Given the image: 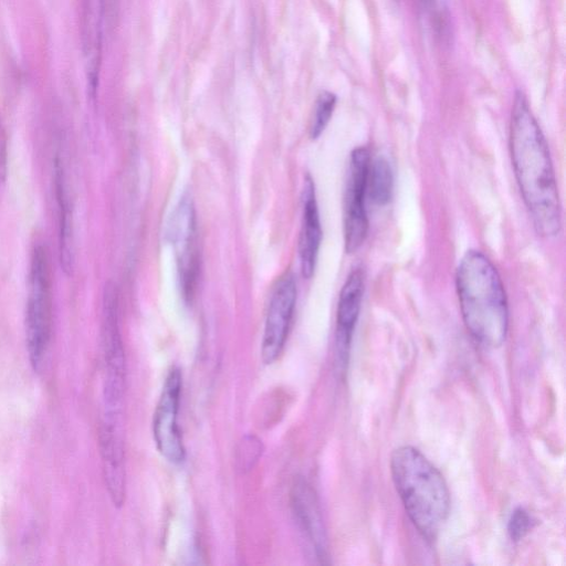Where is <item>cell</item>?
Returning <instances> with one entry per match:
<instances>
[{
    "mask_svg": "<svg viewBox=\"0 0 566 566\" xmlns=\"http://www.w3.org/2000/svg\"><path fill=\"white\" fill-rule=\"evenodd\" d=\"M509 147L516 182L535 231L544 238L558 235L562 209L549 148L521 92L512 107Z\"/></svg>",
    "mask_w": 566,
    "mask_h": 566,
    "instance_id": "6da1fadb",
    "label": "cell"
},
{
    "mask_svg": "<svg viewBox=\"0 0 566 566\" xmlns=\"http://www.w3.org/2000/svg\"><path fill=\"white\" fill-rule=\"evenodd\" d=\"M455 287L472 337L485 347L501 346L507 334L509 307L503 283L489 258L469 250L457 268Z\"/></svg>",
    "mask_w": 566,
    "mask_h": 566,
    "instance_id": "7a4b0ae2",
    "label": "cell"
},
{
    "mask_svg": "<svg viewBox=\"0 0 566 566\" xmlns=\"http://www.w3.org/2000/svg\"><path fill=\"white\" fill-rule=\"evenodd\" d=\"M390 472L409 518L424 538L433 541L450 512V494L442 474L411 446L394 450Z\"/></svg>",
    "mask_w": 566,
    "mask_h": 566,
    "instance_id": "3957f363",
    "label": "cell"
},
{
    "mask_svg": "<svg viewBox=\"0 0 566 566\" xmlns=\"http://www.w3.org/2000/svg\"><path fill=\"white\" fill-rule=\"evenodd\" d=\"M24 325L29 361L40 374L48 359L53 326L51 262L43 242H36L31 250Z\"/></svg>",
    "mask_w": 566,
    "mask_h": 566,
    "instance_id": "277c9868",
    "label": "cell"
},
{
    "mask_svg": "<svg viewBox=\"0 0 566 566\" xmlns=\"http://www.w3.org/2000/svg\"><path fill=\"white\" fill-rule=\"evenodd\" d=\"M102 347L104 361L102 403L108 406L124 405L126 359L118 323L117 297L112 286H108L104 294Z\"/></svg>",
    "mask_w": 566,
    "mask_h": 566,
    "instance_id": "5b68a950",
    "label": "cell"
},
{
    "mask_svg": "<svg viewBox=\"0 0 566 566\" xmlns=\"http://www.w3.org/2000/svg\"><path fill=\"white\" fill-rule=\"evenodd\" d=\"M182 389V375L172 366L165 378L164 386L153 417V436L159 453L170 463L179 464L185 460L186 449L178 413Z\"/></svg>",
    "mask_w": 566,
    "mask_h": 566,
    "instance_id": "8992f818",
    "label": "cell"
},
{
    "mask_svg": "<svg viewBox=\"0 0 566 566\" xmlns=\"http://www.w3.org/2000/svg\"><path fill=\"white\" fill-rule=\"evenodd\" d=\"M369 164L370 155L366 147L352 151L344 197V244L347 253L356 252L368 233L365 198Z\"/></svg>",
    "mask_w": 566,
    "mask_h": 566,
    "instance_id": "52a82bcc",
    "label": "cell"
},
{
    "mask_svg": "<svg viewBox=\"0 0 566 566\" xmlns=\"http://www.w3.org/2000/svg\"><path fill=\"white\" fill-rule=\"evenodd\" d=\"M168 238L175 250L182 295L186 300H191L200 261L195 208L188 195L181 197L169 219Z\"/></svg>",
    "mask_w": 566,
    "mask_h": 566,
    "instance_id": "ba28073f",
    "label": "cell"
},
{
    "mask_svg": "<svg viewBox=\"0 0 566 566\" xmlns=\"http://www.w3.org/2000/svg\"><path fill=\"white\" fill-rule=\"evenodd\" d=\"M296 303V283L291 273L280 277L271 294L263 337L261 358L273 364L281 355L290 331Z\"/></svg>",
    "mask_w": 566,
    "mask_h": 566,
    "instance_id": "9c48e42d",
    "label": "cell"
},
{
    "mask_svg": "<svg viewBox=\"0 0 566 566\" xmlns=\"http://www.w3.org/2000/svg\"><path fill=\"white\" fill-rule=\"evenodd\" d=\"M98 444L105 485L113 504L119 507L126 494L125 416L101 415Z\"/></svg>",
    "mask_w": 566,
    "mask_h": 566,
    "instance_id": "30bf717a",
    "label": "cell"
},
{
    "mask_svg": "<svg viewBox=\"0 0 566 566\" xmlns=\"http://www.w3.org/2000/svg\"><path fill=\"white\" fill-rule=\"evenodd\" d=\"M365 286L361 268H354L348 274L338 297L336 316V349L339 358H346L353 332L357 323Z\"/></svg>",
    "mask_w": 566,
    "mask_h": 566,
    "instance_id": "8fae6325",
    "label": "cell"
},
{
    "mask_svg": "<svg viewBox=\"0 0 566 566\" xmlns=\"http://www.w3.org/2000/svg\"><path fill=\"white\" fill-rule=\"evenodd\" d=\"M303 214L298 239L301 271L305 279L312 277L315 271L322 241V227L315 186L311 176H306L303 187Z\"/></svg>",
    "mask_w": 566,
    "mask_h": 566,
    "instance_id": "7c38bea8",
    "label": "cell"
},
{
    "mask_svg": "<svg viewBox=\"0 0 566 566\" xmlns=\"http://www.w3.org/2000/svg\"><path fill=\"white\" fill-rule=\"evenodd\" d=\"M54 196L57 214L59 261L65 274L70 275L75 262L73 213L64 168L59 157L54 161Z\"/></svg>",
    "mask_w": 566,
    "mask_h": 566,
    "instance_id": "4fadbf2b",
    "label": "cell"
},
{
    "mask_svg": "<svg viewBox=\"0 0 566 566\" xmlns=\"http://www.w3.org/2000/svg\"><path fill=\"white\" fill-rule=\"evenodd\" d=\"M295 521L317 556H324L325 534L315 494L303 479L295 480L290 493Z\"/></svg>",
    "mask_w": 566,
    "mask_h": 566,
    "instance_id": "5bb4252c",
    "label": "cell"
},
{
    "mask_svg": "<svg viewBox=\"0 0 566 566\" xmlns=\"http://www.w3.org/2000/svg\"><path fill=\"white\" fill-rule=\"evenodd\" d=\"M394 176L388 160L378 156L370 160L368 179H367V193L371 201L378 206L387 205L392 196Z\"/></svg>",
    "mask_w": 566,
    "mask_h": 566,
    "instance_id": "9a60e30c",
    "label": "cell"
},
{
    "mask_svg": "<svg viewBox=\"0 0 566 566\" xmlns=\"http://www.w3.org/2000/svg\"><path fill=\"white\" fill-rule=\"evenodd\" d=\"M336 105V96L327 91L317 96L311 117L308 134L312 139H317L325 130Z\"/></svg>",
    "mask_w": 566,
    "mask_h": 566,
    "instance_id": "2e32d148",
    "label": "cell"
},
{
    "mask_svg": "<svg viewBox=\"0 0 566 566\" xmlns=\"http://www.w3.org/2000/svg\"><path fill=\"white\" fill-rule=\"evenodd\" d=\"M532 520L528 513L522 509H516L510 520L507 525V532L512 541L522 539L531 528Z\"/></svg>",
    "mask_w": 566,
    "mask_h": 566,
    "instance_id": "e0dca14e",
    "label": "cell"
},
{
    "mask_svg": "<svg viewBox=\"0 0 566 566\" xmlns=\"http://www.w3.org/2000/svg\"><path fill=\"white\" fill-rule=\"evenodd\" d=\"M8 178V140L3 123L0 117V202L3 198Z\"/></svg>",
    "mask_w": 566,
    "mask_h": 566,
    "instance_id": "ac0fdd59",
    "label": "cell"
}]
</instances>
